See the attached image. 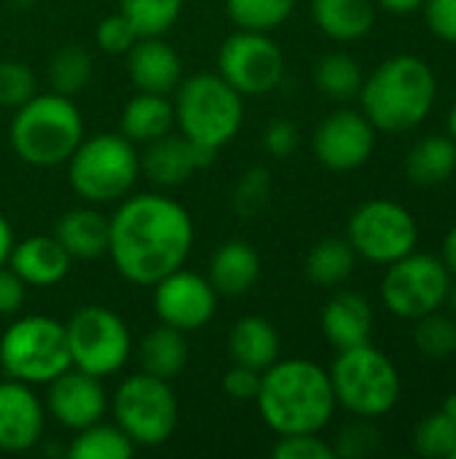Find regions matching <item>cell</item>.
Returning <instances> with one entry per match:
<instances>
[{
  "instance_id": "obj_43",
  "label": "cell",
  "mask_w": 456,
  "mask_h": 459,
  "mask_svg": "<svg viewBox=\"0 0 456 459\" xmlns=\"http://www.w3.org/2000/svg\"><path fill=\"white\" fill-rule=\"evenodd\" d=\"M422 11L430 32L456 46V0H425Z\"/></svg>"
},
{
  "instance_id": "obj_35",
  "label": "cell",
  "mask_w": 456,
  "mask_h": 459,
  "mask_svg": "<svg viewBox=\"0 0 456 459\" xmlns=\"http://www.w3.org/2000/svg\"><path fill=\"white\" fill-rule=\"evenodd\" d=\"M414 452L427 459H452L456 452V420L446 411L427 414L411 436Z\"/></svg>"
},
{
  "instance_id": "obj_17",
  "label": "cell",
  "mask_w": 456,
  "mask_h": 459,
  "mask_svg": "<svg viewBox=\"0 0 456 459\" xmlns=\"http://www.w3.org/2000/svg\"><path fill=\"white\" fill-rule=\"evenodd\" d=\"M46 406L32 385L3 379L0 382V452L22 455L43 441Z\"/></svg>"
},
{
  "instance_id": "obj_25",
  "label": "cell",
  "mask_w": 456,
  "mask_h": 459,
  "mask_svg": "<svg viewBox=\"0 0 456 459\" xmlns=\"http://www.w3.org/2000/svg\"><path fill=\"white\" fill-rule=\"evenodd\" d=\"M280 350H282L280 333L266 317L247 315L231 325L228 355L234 363L255 368V371H266L271 363L280 360Z\"/></svg>"
},
{
  "instance_id": "obj_32",
  "label": "cell",
  "mask_w": 456,
  "mask_h": 459,
  "mask_svg": "<svg viewBox=\"0 0 456 459\" xmlns=\"http://www.w3.org/2000/svg\"><path fill=\"white\" fill-rule=\"evenodd\" d=\"M134 444L129 436L113 422H94L75 433L73 444L67 446L70 459H129L134 455Z\"/></svg>"
},
{
  "instance_id": "obj_16",
  "label": "cell",
  "mask_w": 456,
  "mask_h": 459,
  "mask_svg": "<svg viewBox=\"0 0 456 459\" xmlns=\"http://www.w3.org/2000/svg\"><path fill=\"white\" fill-rule=\"evenodd\" d=\"M48 417L78 433L99 420H105L108 414V393L102 387L99 377H91L81 368H67L59 377H54L46 385V401H43Z\"/></svg>"
},
{
  "instance_id": "obj_38",
  "label": "cell",
  "mask_w": 456,
  "mask_h": 459,
  "mask_svg": "<svg viewBox=\"0 0 456 459\" xmlns=\"http://www.w3.org/2000/svg\"><path fill=\"white\" fill-rule=\"evenodd\" d=\"M38 94V78L30 65L16 59H0V108H22Z\"/></svg>"
},
{
  "instance_id": "obj_42",
  "label": "cell",
  "mask_w": 456,
  "mask_h": 459,
  "mask_svg": "<svg viewBox=\"0 0 456 459\" xmlns=\"http://www.w3.org/2000/svg\"><path fill=\"white\" fill-rule=\"evenodd\" d=\"M261 374L263 371H255V368H247V366H239L234 363L226 377H223V390L231 401L237 403H255L258 398V390H261Z\"/></svg>"
},
{
  "instance_id": "obj_9",
  "label": "cell",
  "mask_w": 456,
  "mask_h": 459,
  "mask_svg": "<svg viewBox=\"0 0 456 459\" xmlns=\"http://www.w3.org/2000/svg\"><path fill=\"white\" fill-rule=\"evenodd\" d=\"M116 425L129 436L134 446H164L177 430V398L172 385L145 371L126 377L110 401Z\"/></svg>"
},
{
  "instance_id": "obj_7",
  "label": "cell",
  "mask_w": 456,
  "mask_h": 459,
  "mask_svg": "<svg viewBox=\"0 0 456 459\" xmlns=\"http://www.w3.org/2000/svg\"><path fill=\"white\" fill-rule=\"evenodd\" d=\"M140 178V153L121 132L83 137L67 159V180L89 204L121 202Z\"/></svg>"
},
{
  "instance_id": "obj_52",
  "label": "cell",
  "mask_w": 456,
  "mask_h": 459,
  "mask_svg": "<svg viewBox=\"0 0 456 459\" xmlns=\"http://www.w3.org/2000/svg\"><path fill=\"white\" fill-rule=\"evenodd\" d=\"M446 304H452V309H454L456 315V285L452 282V290H449V299H446Z\"/></svg>"
},
{
  "instance_id": "obj_2",
  "label": "cell",
  "mask_w": 456,
  "mask_h": 459,
  "mask_svg": "<svg viewBox=\"0 0 456 459\" xmlns=\"http://www.w3.org/2000/svg\"><path fill=\"white\" fill-rule=\"evenodd\" d=\"M255 406L277 436L320 433L336 414L331 374L312 360H277L261 374Z\"/></svg>"
},
{
  "instance_id": "obj_48",
  "label": "cell",
  "mask_w": 456,
  "mask_h": 459,
  "mask_svg": "<svg viewBox=\"0 0 456 459\" xmlns=\"http://www.w3.org/2000/svg\"><path fill=\"white\" fill-rule=\"evenodd\" d=\"M441 261L446 264V269L452 272V277H456V226L449 229L446 239H443V253H441Z\"/></svg>"
},
{
  "instance_id": "obj_44",
  "label": "cell",
  "mask_w": 456,
  "mask_h": 459,
  "mask_svg": "<svg viewBox=\"0 0 456 459\" xmlns=\"http://www.w3.org/2000/svg\"><path fill=\"white\" fill-rule=\"evenodd\" d=\"M301 143V134H298V126L288 118H277L266 126L263 132V148L274 156V159H288L296 153Z\"/></svg>"
},
{
  "instance_id": "obj_31",
  "label": "cell",
  "mask_w": 456,
  "mask_h": 459,
  "mask_svg": "<svg viewBox=\"0 0 456 459\" xmlns=\"http://www.w3.org/2000/svg\"><path fill=\"white\" fill-rule=\"evenodd\" d=\"M363 67L355 56L344 51H331L317 59L314 65V86L336 102H347L360 94L363 86Z\"/></svg>"
},
{
  "instance_id": "obj_47",
  "label": "cell",
  "mask_w": 456,
  "mask_h": 459,
  "mask_svg": "<svg viewBox=\"0 0 456 459\" xmlns=\"http://www.w3.org/2000/svg\"><path fill=\"white\" fill-rule=\"evenodd\" d=\"M13 245H16L13 229H11L8 218H5V215H0V266H5V264H8Z\"/></svg>"
},
{
  "instance_id": "obj_22",
  "label": "cell",
  "mask_w": 456,
  "mask_h": 459,
  "mask_svg": "<svg viewBox=\"0 0 456 459\" xmlns=\"http://www.w3.org/2000/svg\"><path fill=\"white\" fill-rule=\"evenodd\" d=\"M207 280L215 288L218 296H245L255 288V282L261 280V255L258 250L245 242V239H228L223 242L212 258H210V269H207Z\"/></svg>"
},
{
  "instance_id": "obj_49",
  "label": "cell",
  "mask_w": 456,
  "mask_h": 459,
  "mask_svg": "<svg viewBox=\"0 0 456 459\" xmlns=\"http://www.w3.org/2000/svg\"><path fill=\"white\" fill-rule=\"evenodd\" d=\"M441 411H446L452 420H456V393H452L446 401H443V406H441Z\"/></svg>"
},
{
  "instance_id": "obj_33",
  "label": "cell",
  "mask_w": 456,
  "mask_h": 459,
  "mask_svg": "<svg viewBox=\"0 0 456 459\" xmlns=\"http://www.w3.org/2000/svg\"><path fill=\"white\" fill-rule=\"evenodd\" d=\"M298 0H226V13L237 30L271 32L285 24Z\"/></svg>"
},
{
  "instance_id": "obj_51",
  "label": "cell",
  "mask_w": 456,
  "mask_h": 459,
  "mask_svg": "<svg viewBox=\"0 0 456 459\" xmlns=\"http://www.w3.org/2000/svg\"><path fill=\"white\" fill-rule=\"evenodd\" d=\"M35 3H38V0H11V5L19 8V11H27V8H32Z\"/></svg>"
},
{
  "instance_id": "obj_50",
  "label": "cell",
  "mask_w": 456,
  "mask_h": 459,
  "mask_svg": "<svg viewBox=\"0 0 456 459\" xmlns=\"http://www.w3.org/2000/svg\"><path fill=\"white\" fill-rule=\"evenodd\" d=\"M449 137L456 143V100L454 105H452V110H449Z\"/></svg>"
},
{
  "instance_id": "obj_20",
  "label": "cell",
  "mask_w": 456,
  "mask_h": 459,
  "mask_svg": "<svg viewBox=\"0 0 456 459\" xmlns=\"http://www.w3.org/2000/svg\"><path fill=\"white\" fill-rule=\"evenodd\" d=\"M73 258L56 242V237L35 234L13 245L8 266L27 282V288H51L59 285L70 272Z\"/></svg>"
},
{
  "instance_id": "obj_53",
  "label": "cell",
  "mask_w": 456,
  "mask_h": 459,
  "mask_svg": "<svg viewBox=\"0 0 456 459\" xmlns=\"http://www.w3.org/2000/svg\"><path fill=\"white\" fill-rule=\"evenodd\" d=\"M452 459H456V452H454V457H452Z\"/></svg>"
},
{
  "instance_id": "obj_21",
  "label": "cell",
  "mask_w": 456,
  "mask_h": 459,
  "mask_svg": "<svg viewBox=\"0 0 456 459\" xmlns=\"http://www.w3.org/2000/svg\"><path fill=\"white\" fill-rule=\"evenodd\" d=\"M323 333L328 344L339 350L360 347L371 342L374 331V307L366 296L355 290H339L323 309Z\"/></svg>"
},
{
  "instance_id": "obj_37",
  "label": "cell",
  "mask_w": 456,
  "mask_h": 459,
  "mask_svg": "<svg viewBox=\"0 0 456 459\" xmlns=\"http://www.w3.org/2000/svg\"><path fill=\"white\" fill-rule=\"evenodd\" d=\"M271 199V175L263 167L242 172L231 191V207L239 218H255Z\"/></svg>"
},
{
  "instance_id": "obj_26",
  "label": "cell",
  "mask_w": 456,
  "mask_h": 459,
  "mask_svg": "<svg viewBox=\"0 0 456 459\" xmlns=\"http://www.w3.org/2000/svg\"><path fill=\"white\" fill-rule=\"evenodd\" d=\"M175 132V105L164 94H134L121 110V134L134 145H148Z\"/></svg>"
},
{
  "instance_id": "obj_46",
  "label": "cell",
  "mask_w": 456,
  "mask_h": 459,
  "mask_svg": "<svg viewBox=\"0 0 456 459\" xmlns=\"http://www.w3.org/2000/svg\"><path fill=\"white\" fill-rule=\"evenodd\" d=\"M376 8H384L387 13H398V16H409L414 11L422 8L425 0H374Z\"/></svg>"
},
{
  "instance_id": "obj_29",
  "label": "cell",
  "mask_w": 456,
  "mask_h": 459,
  "mask_svg": "<svg viewBox=\"0 0 456 459\" xmlns=\"http://www.w3.org/2000/svg\"><path fill=\"white\" fill-rule=\"evenodd\" d=\"M357 266V253L347 237H325L306 255V277L320 288L344 285Z\"/></svg>"
},
{
  "instance_id": "obj_34",
  "label": "cell",
  "mask_w": 456,
  "mask_h": 459,
  "mask_svg": "<svg viewBox=\"0 0 456 459\" xmlns=\"http://www.w3.org/2000/svg\"><path fill=\"white\" fill-rule=\"evenodd\" d=\"M185 0H118V11L129 19L140 38L167 35L183 13Z\"/></svg>"
},
{
  "instance_id": "obj_30",
  "label": "cell",
  "mask_w": 456,
  "mask_h": 459,
  "mask_svg": "<svg viewBox=\"0 0 456 459\" xmlns=\"http://www.w3.org/2000/svg\"><path fill=\"white\" fill-rule=\"evenodd\" d=\"M91 75H94V62H91V54L81 43L59 46L46 65V78H48L51 91L70 97V100L89 86Z\"/></svg>"
},
{
  "instance_id": "obj_39",
  "label": "cell",
  "mask_w": 456,
  "mask_h": 459,
  "mask_svg": "<svg viewBox=\"0 0 456 459\" xmlns=\"http://www.w3.org/2000/svg\"><path fill=\"white\" fill-rule=\"evenodd\" d=\"M379 444H382V436L374 428V420L355 417V422L341 428V433L336 436L333 452L341 459H366L379 449Z\"/></svg>"
},
{
  "instance_id": "obj_3",
  "label": "cell",
  "mask_w": 456,
  "mask_h": 459,
  "mask_svg": "<svg viewBox=\"0 0 456 459\" xmlns=\"http://www.w3.org/2000/svg\"><path fill=\"white\" fill-rule=\"evenodd\" d=\"M357 97L360 110L379 132H409L430 116L438 78L422 56L398 54L363 78Z\"/></svg>"
},
{
  "instance_id": "obj_18",
  "label": "cell",
  "mask_w": 456,
  "mask_h": 459,
  "mask_svg": "<svg viewBox=\"0 0 456 459\" xmlns=\"http://www.w3.org/2000/svg\"><path fill=\"white\" fill-rule=\"evenodd\" d=\"M215 153L218 151L191 143L180 132H169L145 145L140 153V175H145L159 188H177L194 172L207 169L215 161Z\"/></svg>"
},
{
  "instance_id": "obj_14",
  "label": "cell",
  "mask_w": 456,
  "mask_h": 459,
  "mask_svg": "<svg viewBox=\"0 0 456 459\" xmlns=\"http://www.w3.org/2000/svg\"><path fill=\"white\" fill-rule=\"evenodd\" d=\"M376 148V126L363 110L339 108L328 113L312 137V151L317 161L331 172L360 169Z\"/></svg>"
},
{
  "instance_id": "obj_28",
  "label": "cell",
  "mask_w": 456,
  "mask_h": 459,
  "mask_svg": "<svg viewBox=\"0 0 456 459\" xmlns=\"http://www.w3.org/2000/svg\"><path fill=\"white\" fill-rule=\"evenodd\" d=\"M406 175L414 186L433 188L456 175V143L449 134L422 137L406 156Z\"/></svg>"
},
{
  "instance_id": "obj_12",
  "label": "cell",
  "mask_w": 456,
  "mask_h": 459,
  "mask_svg": "<svg viewBox=\"0 0 456 459\" xmlns=\"http://www.w3.org/2000/svg\"><path fill=\"white\" fill-rule=\"evenodd\" d=\"M452 290V272L438 255L409 253L387 266L382 280V301L400 320H419L443 309Z\"/></svg>"
},
{
  "instance_id": "obj_1",
  "label": "cell",
  "mask_w": 456,
  "mask_h": 459,
  "mask_svg": "<svg viewBox=\"0 0 456 459\" xmlns=\"http://www.w3.org/2000/svg\"><path fill=\"white\" fill-rule=\"evenodd\" d=\"M194 245V221L188 210L167 194H129L110 215L108 255L116 272L151 288L180 269Z\"/></svg>"
},
{
  "instance_id": "obj_10",
  "label": "cell",
  "mask_w": 456,
  "mask_h": 459,
  "mask_svg": "<svg viewBox=\"0 0 456 459\" xmlns=\"http://www.w3.org/2000/svg\"><path fill=\"white\" fill-rule=\"evenodd\" d=\"M65 333L73 368L99 379L118 374L132 355V336L126 323L113 309L99 304L78 307L65 323Z\"/></svg>"
},
{
  "instance_id": "obj_27",
  "label": "cell",
  "mask_w": 456,
  "mask_h": 459,
  "mask_svg": "<svg viewBox=\"0 0 456 459\" xmlns=\"http://www.w3.org/2000/svg\"><path fill=\"white\" fill-rule=\"evenodd\" d=\"M137 358H140V368L145 374L164 379V382H172L183 374V368L188 363L185 333L161 323L159 328H153L142 336Z\"/></svg>"
},
{
  "instance_id": "obj_11",
  "label": "cell",
  "mask_w": 456,
  "mask_h": 459,
  "mask_svg": "<svg viewBox=\"0 0 456 459\" xmlns=\"http://www.w3.org/2000/svg\"><path fill=\"white\" fill-rule=\"evenodd\" d=\"M347 239L357 258L390 266L417 250L419 223L400 202L368 199L349 215Z\"/></svg>"
},
{
  "instance_id": "obj_36",
  "label": "cell",
  "mask_w": 456,
  "mask_h": 459,
  "mask_svg": "<svg viewBox=\"0 0 456 459\" xmlns=\"http://www.w3.org/2000/svg\"><path fill=\"white\" fill-rule=\"evenodd\" d=\"M414 344L417 350L430 360H446L456 355V323L452 317L438 312H430L419 320H414Z\"/></svg>"
},
{
  "instance_id": "obj_13",
  "label": "cell",
  "mask_w": 456,
  "mask_h": 459,
  "mask_svg": "<svg viewBox=\"0 0 456 459\" xmlns=\"http://www.w3.org/2000/svg\"><path fill=\"white\" fill-rule=\"evenodd\" d=\"M218 75L242 97H263L285 78V54L269 32L237 30L218 51Z\"/></svg>"
},
{
  "instance_id": "obj_4",
  "label": "cell",
  "mask_w": 456,
  "mask_h": 459,
  "mask_svg": "<svg viewBox=\"0 0 456 459\" xmlns=\"http://www.w3.org/2000/svg\"><path fill=\"white\" fill-rule=\"evenodd\" d=\"M11 148L13 153L38 169H51L67 164L83 134V116L70 97L62 94H35L11 118Z\"/></svg>"
},
{
  "instance_id": "obj_8",
  "label": "cell",
  "mask_w": 456,
  "mask_h": 459,
  "mask_svg": "<svg viewBox=\"0 0 456 459\" xmlns=\"http://www.w3.org/2000/svg\"><path fill=\"white\" fill-rule=\"evenodd\" d=\"M70 350L65 323L46 315H24L0 336V368L8 379L24 385H48L67 371Z\"/></svg>"
},
{
  "instance_id": "obj_45",
  "label": "cell",
  "mask_w": 456,
  "mask_h": 459,
  "mask_svg": "<svg viewBox=\"0 0 456 459\" xmlns=\"http://www.w3.org/2000/svg\"><path fill=\"white\" fill-rule=\"evenodd\" d=\"M27 299V282L5 264L0 266V317L19 315Z\"/></svg>"
},
{
  "instance_id": "obj_23",
  "label": "cell",
  "mask_w": 456,
  "mask_h": 459,
  "mask_svg": "<svg viewBox=\"0 0 456 459\" xmlns=\"http://www.w3.org/2000/svg\"><path fill=\"white\" fill-rule=\"evenodd\" d=\"M54 237L67 250L70 258L94 261L99 255H108L110 218L94 207H75L56 221Z\"/></svg>"
},
{
  "instance_id": "obj_40",
  "label": "cell",
  "mask_w": 456,
  "mask_h": 459,
  "mask_svg": "<svg viewBox=\"0 0 456 459\" xmlns=\"http://www.w3.org/2000/svg\"><path fill=\"white\" fill-rule=\"evenodd\" d=\"M271 455L274 459H336L333 444L320 438V433L280 436Z\"/></svg>"
},
{
  "instance_id": "obj_41",
  "label": "cell",
  "mask_w": 456,
  "mask_h": 459,
  "mask_svg": "<svg viewBox=\"0 0 456 459\" xmlns=\"http://www.w3.org/2000/svg\"><path fill=\"white\" fill-rule=\"evenodd\" d=\"M94 38H97L99 51H105V54H110V56H124V54L134 46V40H137L140 35H137V30L129 24V19L118 11V13L105 16V19L97 24Z\"/></svg>"
},
{
  "instance_id": "obj_6",
  "label": "cell",
  "mask_w": 456,
  "mask_h": 459,
  "mask_svg": "<svg viewBox=\"0 0 456 459\" xmlns=\"http://www.w3.org/2000/svg\"><path fill=\"white\" fill-rule=\"evenodd\" d=\"M328 374L336 406L347 409L352 417L360 420L387 417L398 406L403 393V382L395 363L371 342L339 350Z\"/></svg>"
},
{
  "instance_id": "obj_24",
  "label": "cell",
  "mask_w": 456,
  "mask_h": 459,
  "mask_svg": "<svg viewBox=\"0 0 456 459\" xmlns=\"http://www.w3.org/2000/svg\"><path fill=\"white\" fill-rule=\"evenodd\" d=\"M312 19L317 30L339 43L366 38L376 24L374 0H312Z\"/></svg>"
},
{
  "instance_id": "obj_15",
  "label": "cell",
  "mask_w": 456,
  "mask_h": 459,
  "mask_svg": "<svg viewBox=\"0 0 456 459\" xmlns=\"http://www.w3.org/2000/svg\"><path fill=\"white\" fill-rule=\"evenodd\" d=\"M151 288L159 320L183 333L204 328L218 309V293L210 280L183 266L169 272Z\"/></svg>"
},
{
  "instance_id": "obj_19",
  "label": "cell",
  "mask_w": 456,
  "mask_h": 459,
  "mask_svg": "<svg viewBox=\"0 0 456 459\" xmlns=\"http://www.w3.org/2000/svg\"><path fill=\"white\" fill-rule=\"evenodd\" d=\"M124 56L129 81L134 83L137 91L169 97L183 81V59L175 51V46L164 40V35L137 38Z\"/></svg>"
},
{
  "instance_id": "obj_5",
  "label": "cell",
  "mask_w": 456,
  "mask_h": 459,
  "mask_svg": "<svg viewBox=\"0 0 456 459\" xmlns=\"http://www.w3.org/2000/svg\"><path fill=\"white\" fill-rule=\"evenodd\" d=\"M175 126L191 143L220 151L245 121V97L218 73H196L175 89Z\"/></svg>"
}]
</instances>
